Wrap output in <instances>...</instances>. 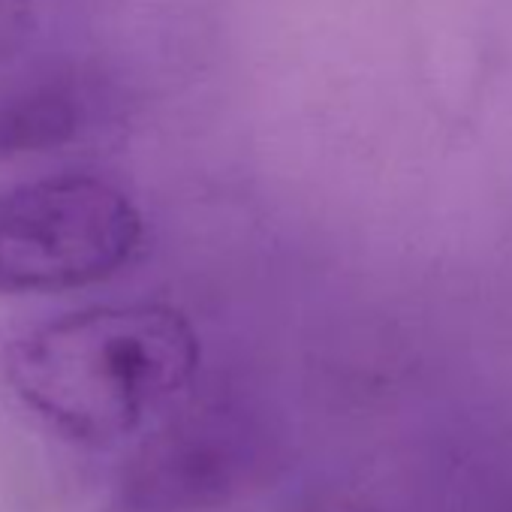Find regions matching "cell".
<instances>
[{
  "instance_id": "1",
  "label": "cell",
  "mask_w": 512,
  "mask_h": 512,
  "mask_svg": "<svg viewBox=\"0 0 512 512\" xmlns=\"http://www.w3.org/2000/svg\"><path fill=\"white\" fill-rule=\"evenodd\" d=\"M199 338L169 305H100L16 338L7 383L70 440L106 446L133 434L190 386Z\"/></svg>"
},
{
  "instance_id": "2",
  "label": "cell",
  "mask_w": 512,
  "mask_h": 512,
  "mask_svg": "<svg viewBox=\"0 0 512 512\" xmlns=\"http://www.w3.org/2000/svg\"><path fill=\"white\" fill-rule=\"evenodd\" d=\"M142 211L106 178L67 172L0 190V293H61L115 278Z\"/></svg>"
},
{
  "instance_id": "3",
  "label": "cell",
  "mask_w": 512,
  "mask_h": 512,
  "mask_svg": "<svg viewBox=\"0 0 512 512\" xmlns=\"http://www.w3.org/2000/svg\"><path fill=\"white\" fill-rule=\"evenodd\" d=\"M238 431L214 410L169 422L130 458L106 512H208L238 479Z\"/></svg>"
},
{
  "instance_id": "4",
  "label": "cell",
  "mask_w": 512,
  "mask_h": 512,
  "mask_svg": "<svg viewBox=\"0 0 512 512\" xmlns=\"http://www.w3.org/2000/svg\"><path fill=\"white\" fill-rule=\"evenodd\" d=\"M82 103L64 79H19L0 85V163L76 139Z\"/></svg>"
},
{
  "instance_id": "5",
  "label": "cell",
  "mask_w": 512,
  "mask_h": 512,
  "mask_svg": "<svg viewBox=\"0 0 512 512\" xmlns=\"http://www.w3.org/2000/svg\"><path fill=\"white\" fill-rule=\"evenodd\" d=\"M317 512H371L365 506H356V503H332L326 509H317Z\"/></svg>"
}]
</instances>
